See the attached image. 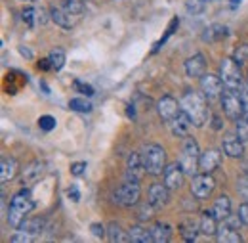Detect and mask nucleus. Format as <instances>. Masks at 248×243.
<instances>
[{"mask_svg": "<svg viewBox=\"0 0 248 243\" xmlns=\"http://www.w3.org/2000/svg\"><path fill=\"white\" fill-rule=\"evenodd\" d=\"M180 230H182V236L186 238V242H195L197 240V234L201 232V224H195L193 218H189V220H186L180 226Z\"/></svg>", "mask_w": 248, "mask_h": 243, "instance_id": "29", "label": "nucleus"}, {"mask_svg": "<svg viewBox=\"0 0 248 243\" xmlns=\"http://www.w3.org/2000/svg\"><path fill=\"white\" fill-rule=\"evenodd\" d=\"M34 238L29 236V234H25V232H21V234H16V236H12V243H25V242H32Z\"/></svg>", "mask_w": 248, "mask_h": 243, "instance_id": "43", "label": "nucleus"}, {"mask_svg": "<svg viewBox=\"0 0 248 243\" xmlns=\"http://www.w3.org/2000/svg\"><path fill=\"white\" fill-rule=\"evenodd\" d=\"M221 144H223V153L233 157V159H241L245 155V142L237 136V132L235 134H225Z\"/></svg>", "mask_w": 248, "mask_h": 243, "instance_id": "14", "label": "nucleus"}, {"mask_svg": "<svg viewBox=\"0 0 248 243\" xmlns=\"http://www.w3.org/2000/svg\"><path fill=\"white\" fill-rule=\"evenodd\" d=\"M187 12L197 16V14H202L204 12V0H187L186 4Z\"/></svg>", "mask_w": 248, "mask_h": 243, "instance_id": "36", "label": "nucleus"}, {"mask_svg": "<svg viewBox=\"0 0 248 243\" xmlns=\"http://www.w3.org/2000/svg\"><path fill=\"white\" fill-rule=\"evenodd\" d=\"M219 79L223 81L225 88L241 90L243 88V75H241V65L233 58H223L219 63Z\"/></svg>", "mask_w": 248, "mask_h": 243, "instance_id": "4", "label": "nucleus"}, {"mask_svg": "<svg viewBox=\"0 0 248 243\" xmlns=\"http://www.w3.org/2000/svg\"><path fill=\"white\" fill-rule=\"evenodd\" d=\"M231 58L237 61L239 65L248 63V44H237V46H235V52H233Z\"/></svg>", "mask_w": 248, "mask_h": 243, "instance_id": "32", "label": "nucleus"}, {"mask_svg": "<svg viewBox=\"0 0 248 243\" xmlns=\"http://www.w3.org/2000/svg\"><path fill=\"white\" fill-rule=\"evenodd\" d=\"M206 100L208 98L204 94L189 90L180 102V107L191 117L195 126H202L208 119V104H206Z\"/></svg>", "mask_w": 248, "mask_h": 243, "instance_id": "1", "label": "nucleus"}, {"mask_svg": "<svg viewBox=\"0 0 248 243\" xmlns=\"http://www.w3.org/2000/svg\"><path fill=\"white\" fill-rule=\"evenodd\" d=\"M199 224H201V234H204V236H216L217 234V218L214 213H202L201 216V220H199Z\"/></svg>", "mask_w": 248, "mask_h": 243, "instance_id": "21", "label": "nucleus"}, {"mask_svg": "<svg viewBox=\"0 0 248 243\" xmlns=\"http://www.w3.org/2000/svg\"><path fill=\"white\" fill-rule=\"evenodd\" d=\"M67 197H69L73 203L80 201V191H78V188H77V186H71V188L67 190Z\"/></svg>", "mask_w": 248, "mask_h": 243, "instance_id": "44", "label": "nucleus"}, {"mask_svg": "<svg viewBox=\"0 0 248 243\" xmlns=\"http://www.w3.org/2000/svg\"><path fill=\"white\" fill-rule=\"evenodd\" d=\"M241 4V0H231V8H237Z\"/></svg>", "mask_w": 248, "mask_h": 243, "instance_id": "50", "label": "nucleus"}, {"mask_svg": "<svg viewBox=\"0 0 248 243\" xmlns=\"http://www.w3.org/2000/svg\"><path fill=\"white\" fill-rule=\"evenodd\" d=\"M75 90L80 92V94H86V96H92L93 94V88L90 85H86V83H82V81H75Z\"/></svg>", "mask_w": 248, "mask_h": 243, "instance_id": "40", "label": "nucleus"}, {"mask_svg": "<svg viewBox=\"0 0 248 243\" xmlns=\"http://www.w3.org/2000/svg\"><path fill=\"white\" fill-rule=\"evenodd\" d=\"M151 240L155 243H166L172 240V228L166 222H156L151 228Z\"/></svg>", "mask_w": 248, "mask_h": 243, "instance_id": "22", "label": "nucleus"}, {"mask_svg": "<svg viewBox=\"0 0 248 243\" xmlns=\"http://www.w3.org/2000/svg\"><path fill=\"white\" fill-rule=\"evenodd\" d=\"M90 230H92V234L95 238H105V236H107V230H105V226H101V224H92Z\"/></svg>", "mask_w": 248, "mask_h": 243, "instance_id": "45", "label": "nucleus"}, {"mask_svg": "<svg viewBox=\"0 0 248 243\" xmlns=\"http://www.w3.org/2000/svg\"><path fill=\"white\" fill-rule=\"evenodd\" d=\"M42 228H44V220L32 216V218H25V220L21 222L19 232H25V234H29V236L34 238V236H38V234L42 232Z\"/></svg>", "mask_w": 248, "mask_h": 243, "instance_id": "25", "label": "nucleus"}, {"mask_svg": "<svg viewBox=\"0 0 248 243\" xmlns=\"http://www.w3.org/2000/svg\"><path fill=\"white\" fill-rule=\"evenodd\" d=\"M107 238H109V242H113V243H126V242H130V232H124L121 224L111 222V224L107 226Z\"/></svg>", "mask_w": 248, "mask_h": 243, "instance_id": "24", "label": "nucleus"}, {"mask_svg": "<svg viewBox=\"0 0 248 243\" xmlns=\"http://www.w3.org/2000/svg\"><path fill=\"white\" fill-rule=\"evenodd\" d=\"M237 136L243 140V142H248V113H245L241 119H237Z\"/></svg>", "mask_w": 248, "mask_h": 243, "instance_id": "34", "label": "nucleus"}, {"mask_svg": "<svg viewBox=\"0 0 248 243\" xmlns=\"http://www.w3.org/2000/svg\"><path fill=\"white\" fill-rule=\"evenodd\" d=\"M140 197H141L140 182H134V180H126L113 193L115 203L121 205V207H132V205H136L140 201Z\"/></svg>", "mask_w": 248, "mask_h": 243, "instance_id": "7", "label": "nucleus"}, {"mask_svg": "<svg viewBox=\"0 0 248 243\" xmlns=\"http://www.w3.org/2000/svg\"><path fill=\"white\" fill-rule=\"evenodd\" d=\"M199 161H201V150H199V144L195 138H186V144H184V150H182V157H180V165L184 169L186 174H195L197 169H199Z\"/></svg>", "mask_w": 248, "mask_h": 243, "instance_id": "6", "label": "nucleus"}, {"mask_svg": "<svg viewBox=\"0 0 248 243\" xmlns=\"http://www.w3.org/2000/svg\"><path fill=\"white\" fill-rule=\"evenodd\" d=\"M180 105H178V102L172 98V96H162L160 100H158V104H156V111H158V115H160V119L166 122H170L178 113H180Z\"/></svg>", "mask_w": 248, "mask_h": 243, "instance_id": "11", "label": "nucleus"}, {"mask_svg": "<svg viewBox=\"0 0 248 243\" xmlns=\"http://www.w3.org/2000/svg\"><path fill=\"white\" fill-rule=\"evenodd\" d=\"M36 19H38V25H44L48 21V14L44 8H36Z\"/></svg>", "mask_w": 248, "mask_h": 243, "instance_id": "47", "label": "nucleus"}, {"mask_svg": "<svg viewBox=\"0 0 248 243\" xmlns=\"http://www.w3.org/2000/svg\"><path fill=\"white\" fill-rule=\"evenodd\" d=\"M69 107L77 113H90L92 111V104L86 100V98H73L69 102Z\"/></svg>", "mask_w": 248, "mask_h": 243, "instance_id": "30", "label": "nucleus"}, {"mask_svg": "<svg viewBox=\"0 0 248 243\" xmlns=\"http://www.w3.org/2000/svg\"><path fill=\"white\" fill-rule=\"evenodd\" d=\"M34 207H36V203H34V199H32L31 193L27 190H21L19 193H16L12 197L10 211H8V222H10V226H14V228L19 230L21 222L27 218V214L31 213Z\"/></svg>", "mask_w": 248, "mask_h": 243, "instance_id": "2", "label": "nucleus"}, {"mask_svg": "<svg viewBox=\"0 0 248 243\" xmlns=\"http://www.w3.org/2000/svg\"><path fill=\"white\" fill-rule=\"evenodd\" d=\"M50 17H52V21H54L56 25H60L63 29H71V27L75 25V16L69 14L65 8H52Z\"/></svg>", "mask_w": 248, "mask_h": 243, "instance_id": "20", "label": "nucleus"}, {"mask_svg": "<svg viewBox=\"0 0 248 243\" xmlns=\"http://www.w3.org/2000/svg\"><path fill=\"white\" fill-rule=\"evenodd\" d=\"M19 54H21L23 58H27V60H32V52L27 46H19Z\"/></svg>", "mask_w": 248, "mask_h": 243, "instance_id": "48", "label": "nucleus"}, {"mask_svg": "<svg viewBox=\"0 0 248 243\" xmlns=\"http://www.w3.org/2000/svg\"><path fill=\"white\" fill-rule=\"evenodd\" d=\"M21 16H23V21H25L29 27L38 25V19H36V8H25Z\"/></svg>", "mask_w": 248, "mask_h": 243, "instance_id": "37", "label": "nucleus"}, {"mask_svg": "<svg viewBox=\"0 0 248 243\" xmlns=\"http://www.w3.org/2000/svg\"><path fill=\"white\" fill-rule=\"evenodd\" d=\"M178 25H180V19H178V17H174V19H172V23H170V25H168V29H166V35H164V36L158 40V44L155 46V52L158 50V46H160V44H162V42H164V40H166V38H168V36L174 33V29H176Z\"/></svg>", "mask_w": 248, "mask_h": 243, "instance_id": "39", "label": "nucleus"}, {"mask_svg": "<svg viewBox=\"0 0 248 243\" xmlns=\"http://www.w3.org/2000/svg\"><path fill=\"white\" fill-rule=\"evenodd\" d=\"M147 199H149V203L155 209L164 207L170 201V188L166 184H151L149 193H147Z\"/></svg>", "mask_w": 248, "mask_h": 243, "instance_id": "12", "label": "nucleus"}, {"mask_svg": "<svg viewBox=\"0 0 248 243\" xmlns=\"http://www.w3.org/2000/svg\"><path fill=\"white\" fill-rule=\"evenodd\" d=\"M143 163H145V171L153 176H158L164 173L166 169V152L162 150V146L158 144H149L143 148Z\"/></svg>", "mask_w": 248, "mask_h": 243, "instance_id": "3", "label": "nucleus"}, {"mask_svg": "<svg viewBox=\"0 0 248 243\" xmlns=\"http://www.w3.org/2000/svg\"><path fill=\"white\" fill-rule=\"evenodd\" d=\"M191 124H193V121H191V117L187 115L184 109H180V113L170 121L174 136H180V138H187V132H189Z\"/></svg>", "mask_w": 248, "mask_h": 243, "instance_id": "18", "label": "nucleus"}, {"mask_svg": "<svg viewBox=\"0 0 248 243\" xmlns=\"http://www.w3.org/2000/svg\"><path fill=\"white\" fill-rule=\"evenodd\" d=\"M38 69H44V71L52 69V63H50V60L46 58V60H40V61H38Z\"/></svg>", "mask_w": 248, "mask_h": 243, "instance_id": "49", "label": "nucleus"}, {"mask_svg": "<svg viewBox=\"0 0 248 243\" xmlns=\"http://www.w3.org/2000/svg\"><path fill=\"white\" fill-rule=\"evenodd\" d=\"M145 163H143V157L140 153H130L128 157V163H126V180H134V182H140L145 174Z\"/></svg>", "mask_w": 248, "mask_h": 243, "instance_id": "9", "label": "nucleus"}, {"mask_svg": "<svg viewBox=\"0 0 248 243\" xmlns=\"http://www.w3.org/2000/svg\"><path fill=\"white\" fill-rule=\"evenodd\" d=\"M162 174H164V184H166L170 190H180V188L184 186V176H186V173H184L180 161L166 165V169H164Z\"/></svg>", "mask_w": 248, "mask_h": 243, "instance_id": "10", "label": "nucleus"}, {"mask_svg": "<svg viewBox=\"0 0 248 243\" xmlns=\"http://www.w3.org/2000/svg\"><path fill=\"white\" fill-rule=\"evenodd\" d=\"M227 35H229V31H227L225 25H210L208 29L204 31L202 40L204 42H217V40H223Z\"/></svg>", "mask_w": 248, "mask_h": 243, "instance_id": "27", "label": "nucleus"}, {"mask_svg": "<svg viewBox=\"0 0 248 243\" xmlns=\"http://www.w3.org/2000/svg\"><path fill=\"white\" fill-rule=\"evenodd\" d=\"M206 71V61L202 54H195L193 58H189L186 61V73L191 79H201Z\"/></svg>", "mask_w": 248, "mask_h": 243, "instance_id": "19", "label": "nucleus"}, {"mask_svg": "<svg viewBox=\"0 0 248 243\" xmlns=\"http://www.w3.org/2000/svg\"><path fill=\"white\" fill-rule=\"evenodd\" d=\"M21 2H34V0H21Z\"/></svg>", "mask_w": 248, "mask_h": 243, "instance_id": "51", "label": "nucleus"}, {"mask_svg": "<svg viewBox=\"0 0 248 243\" xmlns=\"http://www.w3.org/2000/svg\"><path fill=\"white\" fill-rule=\"evenodd\" d=\"M84 171H86V163H84V161H78V163H73V165H71V173H73L75 176H82Z\"/></svg>", "mask_w": 248, "mask_h": 243, "instance_id": "42", "label": "nucleus"}, {"mask_svg": "<svg viewBox=\"0 0 248 243\" xmlns=\"http://www.w3.org/2000/svg\"><path fill=\"white\" fill-rule=\"evenodd\" d=\"M48 60L52 63V69H54V71H62L63 65H65V52H63L62 48H54V50L50 52Z\"/></svg>", "mask_w": 248, "mask_h": 243, "instance_id": "31", "label": "nucleus"}, {"mask_svg": "<svg viewBox=\"0 0 248 243\" xmlns=\"http://www.w3.org/2000/svg\"><path fill=\"white\" fill-rule=\"evenodd\" d=\"M216 238H217V242L219 243H241L243 242V238H241L239 230L229 228V226H225V224H221V226H219Z\"/></svg>", "mask_w": 248, "mask_h": 243, "instance_id": "23", "label": "nucleus"}, {"mask_svg": "<svg viewBox=\"0 0 248 243\" xmlns=\"http://www.w3.org/2000/svg\"><path fill=\"white\" fill-rule=\"evenodd\" d=\"M17 171H19L17 159H14L10 155H2V159H0V182L6 184L10 180H14Z\"/></svg>", "mask_w": 248, "mask_h": 243, "instance_id": "15", "label": "nucleus"}, {"mask_svg": "<svg viewBox=\"0 0 248 243\" xmlns=\"http://www.w3.org/2000/svg\"><path fill=\"white\" fill-rule=\"evenodd\" d=\"M56 124H58V121H56V117H52V115H42V117L38 119V126H40L44 132L54 130V128H56Z\"/></svg>", "mask_w": 248, "mask_h": 243, "instance_id": "35", "label": "nucleus"}, {"mask_svg": "<svg viewBox=\"0 0 248 243\" xmlns=\"http://www.w3.org/2000/svg\"><path fill=\"white\" fill-rule=\"evenodd\" d=\"M216 188L214 178L208 174V173H202V174H197L193 176V182H191V193L197 197V199H206Z\"/></svg>", "mask_w": 248, "mask_h": 243, "instance_id": "8", "label": "nucleus"}, {"mask_svg": "<svg viewBox=\"0 0 248 243\" xmlns=\"http://www.w3.org/2000/svg\"><path fill=\"white\" fill-rule=\"evenodd\" d=\"M63 8L77 17V16H80L84 12V2L82 0H65V6Z\"/></svg>", "mask_w": 248, "mask_h": 243, "instance_id": "33", "label": "nucleus"}, {"mask_svg": "<svg viewBox=\"0 0 248 243\" xmlns=\"http://www.w3.org/2000/svg\"><path fill=\"white\" fill-rule=\"evenodd\" d=\"M44 176V163L40 161H32L31 165L25 167V171H21V184L23 186H32Z\"/></svg>", "mask_w": 248, "mask_h": 243, "instance_id": "16", "label": "nucleus"}, {"mask_svg": "<svg viewBox=\"0 0 248 243\" xmlns=\"http://www.w3.org/2000/svg\"><path fill=\"white\" fill-rule=\"evenodd\" d=\"M212 213L216 214L217 220H223L225 216H229L231 214V199L227 195H219L216 201H214Z\"/></svg>", "mask_w": 248, "mask_h": 243, "instance_id": "26", "label": "nucleus"}, {"mask_svg": "<svg viewBox=\"0 0 248 243\" xmlns=\"http://www.w3.org/2000/svg\"><path fill=\"white\" fill-rule=\"evenodd\" d=\"M201 88L208 100H216L223 90V81L216 75H202L201 77Z\"/></svg>", "mask_w": 248, "mask_h": 243, "instance_id": "13", "label": "nucleus"}, {"mask_svg": "<svg viewBox=\"0 0 248 243\" xmlns=\"http://www.w3.org/2000/svg\"><path fill=\"white\" fill-rule=\"evenodd\" d=\"M204 2H208V0H204Z\"/></svg>", "mask_w": 248, "mask_h": 243, "instance_id": "52", "label": "nucleus"}, {"mask_svg": "<svg viewBox=\"0 0 248 243\" xmlns=\"http://www.w3.org/2000/svg\"><path fill=\"white\" fill-rule=\"evenodd\" d=\"M221 109L231 121H237L245 115V104H243V96L239 94V90L227 88L221 94Z\"/></svg>", "mask_w": 248, "mask_h": 243, "instance_id": "5", "label": "nucleus"}, {"mask_svg": "<svg viewBox=\"0 0 248 243\" xmlns=\"http://www.w3.org/2000/svg\"><path fill=\"white\" fill-rule=\"evenodd\" d=\"M239 216H241L243 224H247L248 226V201H245V203L239 207Z\"/></svg>", "mask_w": 248, "mask_h": 243, "instance_id": "46", "label": "nucleus"}, {"mask_svg": "<svg viewBox=\"0 0 248 243\" xmlns=\"http://www.w3.org/2000/svg\"><path fill=\"white\" fill-rule=\"evenodd\" d=\"M153 211H155V207L147 201V205H143V207L140 209V218H141V220H149V218L153 216Z\"/></svg>", "mask_w": 248, "mask_h": 243, "instance_id": "41", "label": "nucleus"}, {"mask_svg": "<svg viewBox=\"0 0 248 243\" xmlns=\"http://www.w3.org/2000/svg\"><path fill=\"white\" fill-rule=\"evenodd\" d=\"M130 242L132 243H149L151 240V230H145L143 226H132L130 230Z\"/></svg>", "mask_w": 248, "mask_h": 243, "instance_id": "28", "label": "nucleus"}, {"mask_svg": "<svg viewBox=\"0 0 248 243\" xmlns=\"http://www.w3.org/2000/svg\"><path fill=\"white\" fill-rule=\"evenodd\" d=\"M221 163V153L217 150H206L204 153H201V161H199V169L202 173H214Z\"/></svg>", "mask_w": 248, "mask_h": 243, "instance_id": "17", "label": "nucleus"}, {"mask_svg": "<svg viewBox=\"0 0 248 243\" xmlns=\"http://www.w3.org/2000/svg\"><path fill=\"white\" fill-rule=\"evenodd\" d=\"M237 193H239L245 201H248V174L241 176V178L237 180Z\"/></svg>", "mask_w": 248, "mask_h": 243, "instance_id": "38", "label": "nucleus"}]
</instances>
